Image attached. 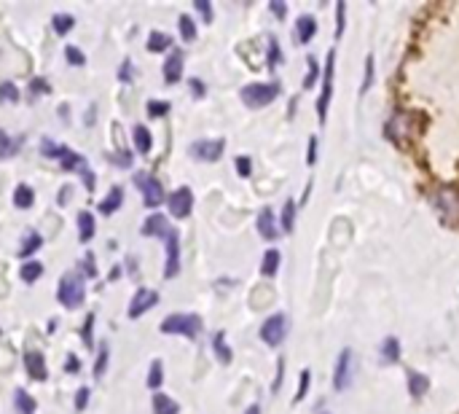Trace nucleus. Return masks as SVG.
<instances>
[{"label": "nucleus", "mask_w": 459, "mask_h": 414, "mask_svg": "<svg viewBox=\"0 0 459 414\" xmlns=\"http://www.w3.org/2000/svg\"><path fill=\"white\" fill-rule=\"evenodd\" d=\"M279 84L276 81H269V84H261V81H255V84H247L242 87V102H245L247 108H266L269 102H274L276 97H279Z\"/></svg>", "instance_id": "obj_3"}, {"label": "nucleus", "mask_w": 459, "mask_h": 414, "mask_svg": "<svg viewBox=\"0 0 459 414\" xmlns=\"http://www.w3.org/2000/svg\"><path fill=\"white\" fill-rule=\"evenodd\" d=\"M145 49H148L151 54H161V51H169V49H172V38H169L167 32H161V30H151V35H148V43H145Z\"/></svg>", "instance_id": "obj_20"}, {"label": "nucleus", "mask_w": 459, "mask_h": 414, "mask_svg": "<svg viewBox=\"0 0 459 414\" xmlns=\"http://www.w3.org/2000/svg\"><path fill=\"white\" fill-rule=\"evenodd\" d=\"M19 146H22V137H11L5 129H0V159H11V157H16Z\"/></svg>", "instance_id": "obj_23"}, {"label": "nucleus", "mask_w": 459, "mask_h": 414, "mask_svg": "<svg viewBox=\"0 0 459 414\" xmlns=\"http://www.w3.org/2000/svg\"><path fill=\"white\" fill-rule=\"evenodd\" d=\"M51 25H54V32H57V35H67V32L75 27V16H73V14H54V16H51Z\"/></svg>", "instance_id": "obj_34"}, {"label": "nucleus", "mask_w": 459, "mask_h": 414, "mask_svg": "<svg viewBox=\"0 0 459 414\" xmlns=\"http://www.w3.org/2000/svg\"><path fill=\"white\" fill-rule=\"evenodd\" d=\"M167 205H169V213H172V218H188L191 216V210H193V192L188 189V186H180V189H175V192L167 196Z\"/></svg>", "instance_id": "obj_10"}, {"label": "nucleus", "mask_w": 459, "mask_h": 414, "mask_svg": "<svg viewBox=\"0 0 459 414\" xmlns=\"http://www.w3.org/2000/svg\"><path fill=\"white\" fill-rule=\"evenodd\" d=\"M43 248V237L38 234V231H30L27 237H25V242H22V248H19V258H30L32 253H38Z\"/></svg>", "instance_id": "obj_29"}, {"label": "nucleus", "mask_w": 459, "mask_h": 414, "mask_svg": "<svg viewBox=\"0 0 459 414\" xmlns=\"http://www.w3.org/2000/svg\"><path fill=\"white\" fill-rule=\"evenodd\" d=\"M370 81H373V57L366 60V78H363V95L370 89Z\"/></svg>", "instance_id": "obj_55"}, {"label": "nucleus", "mask_w": 459, "mask_h": 414, "mask_svg": "<svg viewBox=\"0 0 459 414\" xmlns=\"http://www.w3.org/2000/svg\"><path fill=\"white\" fill-rule=\"evenodd\" d=\"M134 186L143 194V205H145V207H158L161 202H167L161 181H158L156 175H151V172H137V175H134Z\"/></svg>", "instance_id": "obj_4"}, {"label": "nucleus", "mask_w": 459, "mask_h": 414, "mask_svg": "<svg viewBox=\"0 0 459 414\" xmlns=\"http://www.w3.org/2000/svg\"><path fill=\"white\" fill-rule=\"evenodd\" d=\"M188 87H191V95L196 97V100L207 95V87H204V81H202V78H191V81H188Z\"/></svg>", "instance_id": "obj_52"}, {"label": "nucleus", "mask_w": 459, "mask_h": 414, "mask_svg": "<svg viewBox=\"0 0 459 414\" xmlns=\"http://www.w3.org/2000/svg\"><path fill=\"white\" fill-rule=\"evenodd\" d=\"M25 369H27L30 380H35V382H46V380H49V369H46L43 352H38V350L25 352Z\"/></svg>", "instance_id": "obj_12"}, {"label": "nucleus", "mask_w": 459, "mask_h": 414, "mask_svg": "<svg viewBox=\"0 0 459 414\" xmlns=\"http://www.w3.org/2000/svg\"><path fill=\"white\" fill-rule=\"evenodd\" d=\"M108 360H110V347L108 342L99 345V352H97V360H94V380H102L105 377V369H108Z\"/></svg>", "instance_id": "obj_33"}, {"label": "nucleus", "mask_w": 459, "mask_h": 414, "mask_svg": "<svg viewBox=\"0 0 459 414\" xmlns=\"http://www.w3.org/2000/svg\"><path fill=\"white\" fill-rule=\"evenodd\" d=\"M145 382H148L151 390H158V387L164 384V363H161L158 358L151 363V369H148V380H145Z\"/></svg>", "instance_id": "obj_36"}, {"label": "nucleus", "mask_w": 459, "mask_h": 414, "mask_svg": "<svg viewBox=\"0 0 459 414\" xmlns=\"http://www.w3.org/2000/svg\"><path fill=\"white\" fill-rule=\"evenodd\" d=\"M285 336H287V318H285L282 312H276V315L263 320V325H261V339H263L269 347H279V345L285 342Z\"/></svg>", "instance_id": "obj_7"}, {"label": "nucleus", "mask_w": 459, "mask_h": 414, "mask_svg": "<svg viewBox=\"0 0 459 414\" xmlns=\"http://www.w3.org/2000/svg\"><path fill=\"white\" fill-rule=\"evenodd\" d=\"M269 8H272V14L279 16V19L287 14V5H285V3H279V0H272V3H269Z\"/></svg>", "instance_id": "obj_59"}, {"label": "nucleus", "mask_w": 459, "mask_h": 414, "mask_svg": "<svg viewBox=\"0 0 459 414\" xmlns=\"http://www.w3.org/2000/svg\"><path fill=\"white\" fill-rule=\"evenodd\" d=\"M60 116H62V119H67V116H70V111H67V105H60Z\"/></svg>", "instance_id": "obj_63"}, {"label": "nucleus", "mask_w": 459, "mask_h": 414, "mask_svg": "<svg viewBox=\"0 0 459 414\" xmlns=\"http://www.w3.org/2000/svg\"><path fill=\"white\" fill-rule=\"evenodd\" d=\"M178 27H180V38L185 43H193L196 41V22L188 16V14H180L178 16Z\"/></svg>", "instance_id": "obj_32"}, {"label": "nucleus", "mask_w": 459, "mask_h": 414, "mask_svg": "<svg viewBox=\"0 0 459 414\" xmlns=\"http://www.w3.org/2000/svg\"><path fill=\"white\" fill-rule=\"evenodd\" d=\"M282 377H285V360L279 358V360H276V377H274V384H272V393H279V384H282Z\"/></svg>", "instance_id": "obj_56"}, {"label": "nucleus", "mask_w": 459, "mask_h": 414, "mask_svg": "<svg viewBox=\"0 0 459 414\" xmlns=\"http://www.w3.org/2000/svg\"><path fill=\"white\" fill-rule=\"evenodd\" d=\"M333 65H336V51L331 49L328 57H325V73H322V92L317 97V116L320 122L328 119V102H331V95H333Z\"/></svg>", "instance_id": "obj_5"}, {"label": "nucleus", "mask_w": 459, "mask_h": 414, "mask_svg": "<svg viewBox=\"0 0 459 414\" xmlns=\"http://www.w3.org/2000/svg\"><path fill=\"white\" fill-rule=\"evenodd\" d=\"M167 245V264H164V277L172 280L180 272V234L175 229H169V234L164 237Z\"/></svg>", "instance_id": "obj_11"}, {"label": "nucleus", "mask_w": 459, "mask_h": 414, "mask_svg": "<svg viewBox=\"0 0 459 414\" xmlns=\"http://www.w3.org/2000/svg\"><path fill=\"white\" fill-rule=\"evenodd\" d=\"M381 358H384V363H398L400 360V342L395 336H387L381 342Z\"/></svg>", "instance_id": "obj_31"}, {"label": "nucleus", "mask_w": 459, "mask_h": 414, "mask_svg": "<svg viewBox=\"0 0 459 414\" xmlns=\"http://www.w3.org/2000/svg\"><path fill=\"white\" fill-rule=\"evenodd\" d=\"M317 161V137H309V154H306V164Z\"/></svg>", "instance_id": "obj_58"}, {"label": "nucleus", "mask_w": 459, "mask_h": 414, "mask_svg": "<svg viewBox=\"0 0 459 414\" xmlns=\"http://www.w3.org/2000/svg\"><path fill=\"white\" fill-rule=\"evenodd\" d=\"M226 151V140L217 137V140H193L188 146V154L191 159H199V161H217L223 157Z\"/></svg>", "instance_id": "obj_8"}, {"label": "nucleus", "mask_w": 459, "mask_h": 414, "mask_svg": "<svg viewBox=\"0 0 459 414\" xmlns=\"http://www.w3.org/2000/svg\"><path fill=\"white\" fill-rule=\"evenodd\" d=\"M213 352H215V358H217V363H223V366H228V363L234 360V352L226 345V334H223V331H217L213 336Z\"/></svg>", "instance_id": "obj_21"}, {"label": "nucleus", "mask_w": 459, "mask_h": 414, "mask_svg": "<svg viewBox=\"0 0 459 414\" xmlns=\"http://www.w3.org/2000/svg\"><path fill=\"white\" fill-rule=\"evenodd\" d=\"M64 371H67V374H78V371H81V360H78V355H75V352H67Z\"/></svg>", "instance_id": "obj_51"}, {"label": "nucleus", "mask_w": 459, "mask_h": 414, "mask_svg": "<svg viewBox=\"0 0 459 414\" xmlns=\"http://www.w3.org/2000/svg\"><path fill=\"white\" fill-rule=\"evenodd\" d=\"M132 137H134V148L143 154V157H148L153 148V137H151V129L143 127V124H134L132 129Z\"/></svg>", "instance_id": "obj_19"}, {"label": "nucleus", "mask_w": 459, "mask_h": 414, "mask_svg": "<svg viewBox=\"0 0 459 414\" xmlns=\"http://www.w3.org/2000/svg\"><path fill=\"white\" fill-rule=\"evenodd\" d=\"M70 194H73V189H70V186H64V189H60V196H57V205H67V202H70Z\"/></svg>", "instance_id": "obj_60"}, {"label": "nucleus", "mask_w": 459, "mask_h": 414, "mask_svg": "<svg viewBox=\"0 0 459 414\" xmlns=\"http://www.w3.org/2000/svg\"><path fill=\"white\" fill-rule=\"evenodd\" d=\"M67 151V146H57L54 140H49V137H43L40 140V154L43 157H49V159H62V154Z\"/></svg>", "instance_id": "obj_37"}, {"label": "nucleus", "mask_w": 459, "mask_h": 414, "mask_svg": "<svg viewBox=\"0 0 459 414\" xmlns=\"http://www.w3.org/2000/svg\"><path fill=\"white\" fill-rule=\"evenodd\" d=\"M40 275H43V264H40V261H25L22 269H19V277H22V283H27V286H32Z\"/></svg>", "instance_id": "obj_28"}, {"label": "nucleus", "mask_w": 459, "mask_h": 414, "mask_svg": "<svg viewBox=\"0 0 459 414\" xmlns=\"http://www.w3.org/2000/svg\"><path fill=\"white\" fill-rule=\"evenodd\" d=\"M344 14H346V3H336V35L338 38L344 35V25H346Z\"/></svg>", "instance_id": "obj_50"}, {"label": "nucleus", "mask_w": 459, "mask_h": 414, "mask_svg": "<svg viewBox=\"0 0 459 414\" xmlns=\"http://www.w3.org/2000/svg\"><path fill=\"white\" fill-rule=\"evenodd\" d=\"M309 380H311V374H309V369H304V371H301V377H298V393H296V398H293L296 404L306 398V393H309Z\"/></svg>", "instance_id": "obj_44"}, {"label": "nucleus", "mask_w": 459, "mask_h": 414, "mask_svg": "<svg viewBox=\"0 0 459 414\" xmlns=\"http://www.w3.org/2000/svg\"><path fill=\"white\" fill-rule=\"evenodd\" d=\"M84 342H86V347H92L94 345V312H89L86 315V320H84Z\"/></svg>", "instance_id": "obj_49"}, {"label": "nucleus", "mask_w": 459, "mask_h": 414, "mask_svg": "<svg viewBox=\"0 0 459 414\" xmlns=\"http://www.w3.org/2000/svg\"><path fill=\"white\" fill-rule=\"evenodd\" d=\"M429 387V380L425 374H419V371H408V390H411V395L414 398H422L425 393H427Z\"/></svg>", "instance_id": "obj_27"}, {"label": "nucleus", "mask_w": 459, "mask_h": 414, "mask_svg": "<svg viewBox=\"0 0 459 414\" xmlns=\"http://www.w3.org/2000/svg\"><path fill=\"white\" fill-rule=\"evenodd\" d=\"M81 178H84V186H86L89 192H94V186H97V178H94V172L89 170V167L81 172Z\"/></svg>", "instance_id": "obj_57"}, {"label": "nucleus", "mask_w": 459, "mask_h": 414, "mask_svg": "<svg viewBox=\"0 0 459 414\" xmlns=\"http://www.w3.org/2000/svg\"><path fill=\"white\" fill-rule=\"evenodd\" d=\"M193 8H196V11L202 14V19H204L207 25H210V22H213V19H215V16H213V5H210V0H193Z\"/></svg>", "instance_id": "obj_46"}, {"label": "nucleus", "mask_w": 459, "mask_h": 414, "mask_svg": "<svg viewBox=\"0 0 459 414\" xmlns=\"http://www.w3.org/2000/svg\"><path fill=\"white\" fill-rule=\"evenodd\" d=\"M178 412H180V406H178L175 398H169V395H164V393H156V395H153V414H178Z\"/></svg>", "instance_id": "obj_25"}, {"label": "nucleus", "mask_w": 459, "mask_h": 414, "mask_svg": "<svg viewBox=\"0 0 459 414\" xmlns=\"http://www.w3.org/2000/svg\"><path fill=\"white\" fill-rule=\"evenodd\" d=\"M202 328H204V323H202L199 315H193V312L167 315V318L161 320V325H158L161 334H180V336H188V339H196V336L202 334Z\"/></svg>", "instance_id": "obj_1"}, {"label": "nucleus", "mask_w": 459, "mask_h": 414, "mask_svg": "<svg viewBox=\"0 0 459 414\" xmlns=\"http://www.w3.org/2000/svg\"><path fill=\"white\" fill-rule=\"evenodd\" d=\"M81 269L86 272V277H97V264H94V253H86V258L81 261Z\"/></svg>", "instance_id": "obj_54"}, {"label": "nucleus", "mask_w": 459, "mask_h": 414, "mask_svg": "<svg viewBox=\"0 0 459 414\" xmlns=\"http://www.w3.org/2000/svg\"><path fill=\"white\" fill-rule=\"evenodd\" d=\"M234 167H237L239 178H250V175H252V161H250V157H237V159H234Z\"/></svg>", "instance_id": "obj_47"}, {"label": "nucleus", "mask_w": 459, "mask_h": 414, "mask_svg": "<svg viewBox=\"0 0 459 414\" xmlns=\"http://www.w3.org/2000/svg\"><path fill=\"white\" fill-rule=\"evenodd\" d=\"M169 111H172V105L167 100H148V105H145L148 119H164Z\"/></svg>", "instance_id": "obj_35"}, {"label": "nucleus", "mask_w": 459, "mask_h": 414, "mask_svg": "<svg viewBox=\"0 0 459 414\" xmlns=\"http://www.w3.org/2000/svg\"><path fill=\"white\" fill-rule=\"evenodd\" d=\"M143 237H156V240H164L167 234H169V221H167V216H161V213H153L145 218L143 223Z\"/></svg>", "instance_id": "obj_14"}, {"label": "nucleus", "mask_w": 459, "mask_h": 414, "mask_svg": "<svg viewBox=\"0 0 459 414\" xmlns=\"http://www.w3.org/2000/svg\"><path fill=\"white\" fill-rule=\"evenodd\" d=\"M279 261H282L279 251H266V253H263V261H261V275H263V277H274L276 269H279Z\"/></svg>", "instance_id": "obj_30"}, {"label": "nucleus", "mask_w": 459, "mask_h": 414, "mask_svg": "<svg viewBox=\"0 0 459 414\" xmlns=\"http://www.w3.org/2000/svg\"><path fill=\"white\" fill-rule=\"evenodd\" d=\"M60 164H62V170H64V172H84V170L89 167V164H86V159H84L81 154H75L73 148H67V151L62 154Z\"/></svg>", "instance_id": "obj_22"}, {"label": "nucleus", "mask_w": 459, "mask_h": 414, "mask_svg": "<svg viewBox=\"0 0 459 414\" xmlns=\"http://www.w3.org/2000/svg\"><path fill=\"white\" fill-rule=\"evenodd\" d=\"M156 304H158V293H156L153 288H140V290L132 296L126 315H129V320H137V318H143L148 310H153Z\"/></svg>", "instance_id": "obj_9"}, {"label": "nucleus", "mask_w": 459, "mask_h": 414, "mask_svg": "<svg viewBox=\"0 0 459 414\" xmlns=\"http://www.w3.org/2000/svg\"><path fill=\"white\" fill-rule=\"evenodd\" d=\"M161 76H164V84H178L183 78V51L180 49H172V54L167 57V62L161 67Z\"/></svg>", "instance_id": "obj_13"}, {"label": "nucleus", "mask_w": 459, "mask_h": 414, "mask_svg": "<svg viewBox=\"0 0 459 414\" xmlns=\"http://www.w3.org/2000/svg\"><path fill=\"white\" fill-rule=\"evenodd\" d=\"M94 234H97V221H94V216L89 210H81L78 213V240L86 245V242H92Z\"/></svg>", "instance_id": "obj_17"}, {"label": "nucleus", "mask_w": 459, "mask_h": 414, "mask_svg": "<svg viewBox=\"0 0 459 414\" xmlns=\"http://www.w3.org/2000/svg\"><path fill=\"white\" fill-rule=\"evenodd\" d=\"M269 67H276V65L282 62V51H279V43H276V38H269Z\"/></svg>", "instance_id": "obj_48"}, {"label": "nucleus", "mask_w": 459, "mask_h": 414, "mask_svg": "<svg viewBox=\"0 0 459 414\" xmlns=\"http://www.w3.org/2000/svg\"><path fill=\"white\" fill-rule=\"evenodd\" d=\"M352 377H355V352L346 347V350L338 352L336 366H333V387L338 393L346 390L349 382H352Z\"/></svg>", "instance_id": "obj_6"}, {"label": "nucleus", "mask_w": 459, "mask_h": 414, "mask_svg": "<svg viewBox=\"0 0 459 414\" xmlns=\"http://www.w3.org/2000/svg\"><path fill=\"white\" fill-rule=\"evenodd\" d=\"M64 60H67V65H73V67H84L86 65V54L78 46H64Z\"/></svg>", "instance_id": "obj_40"}, {"label": "nucleus", "mask_w": 459, "mask_h": 414, "mask_svg": "<svg viewBox=\"0 0 459 414\" xmlns=\"http://www.w3.org/2000/svg\"><path fill=\"white\" fill-rule=\"evenodd\" d=\"M84 296H86V288H84L81 275H75V272L62 275L60 286H57V299H60L62 307H67V310H78V307L84 304Z\"/></svg>", "instance_id": "obj_2"}, {"label": "nucleus", "mask_w": 459, "mask_h": 414, "mask_svg": "<svg viewBox=\"0 0 459 414\" xmlns=\"http://www.w3.org/2000/svg\"><path fill=\"white\" fill-rule=\"evenodd\" d=\"M105 159L110 161V164H119V167H132L134 154H132V151H108Z\"/></svg>", "instance_id": "obj_41"}, {"label": "nucleus", "mask_w": 459, "mask_h": 414, "mask_svg": "<svg viewBox=\"0 0 459 414\" xmlns=\"http://www.w3.org/2000/svg\"><path fill=\"white\" fill-rule=\"evenodd\" d=\"M19 87L14 81H3L0 84V102H19Z\"/></svg>", "instance_id": "obj_38"}, {"label": "nucleus", "mask_w": 459, "mask_h": 414, "mask_svg": "<svg viewBox=\"0 0 459 414\" xmlns=\"http://www.w3.org/2000/svg\"><path fill=\"white\" fill-rule=\"evenodd\" d=\"M255 226H258V234H261L263 240H276V237H279V226H276V218H274V213H272V207H263V210L258 213Z\"/></svg>", "instance_id": "obj_15"}, {"label": "nucleus", "mask_w": 459, "mask_h": 414, "mask_svg": "<svg viewBox=\"0 0 459 414\" xmlns=\"http://www.w3.org/2000/svg\"><path fill=\"white\" fill-rule=\"evenodd\" d=\"M245 414H261V406H258V404H252V406H250Z\"/></svg>", "instance_id": "obj_62"}, {"label": "nucleus", "mask_w": 459, "mask_h": 414, "mask_svg": "<svg viewBox=\"0 0 459 414\" xmlns=\"http://www.w3.org/2000/svg\"><path fill=\"white\" fill-rule=\"evenodd\" d=\"M30 92H32V97L49 95V92H51V87H49V81H46L43 76H38V78H32L30 81Z\"/></svg>", "instance_id": "obj_43"}, {"label": "nucleus", "mask_w": 459, "mask_h": 414, "mask_svg": "<svg viewBox=\"0 0 459 414\" xmlns=\"http://www.w3.org/2000/svg\"><path fill=\"white\" fill-rule=\"evenodd\" d=\"M119 277H121V266H113V269H110V283H116Z\"/></svg>", "instance_id": "obj_61"}, {"label": "nucleus", "mask_w": 459, "mask_h": 414, "mask_svg": "<svg viewBox=\"0 0 459 414\" xmlns=\"http://www.w3.org/2000/svg\"><path fill=\"white\" fill-rule=\"evenodd\" d=\"M317 35V19L314 16H298V22H296V38H298V43H309L311 38Z\"/></svg>", "instance_id": "obj_18"}, {"label": "nucleus", "mask_w": 459, "mask_h": 414, "mask_svg": "<svg viewBox=\"0 0 459 414\" xmlns=\"http://www.w3.org/2000/svg\"><path fill=\"white\" fill-rule=\"evenodd\" d=\"M89 398H92V390L89 387H78V393H75V412H84L89 406Z\"/></svg>", "instance_id": "obj_45"}, {"label": "nucleus", "mask_w": 459, "mask_h": 414, "mask_svg": "<svg viewBox=\"0 0 459 414\" xmlns=\"http://www.w3.org/2000/svg\"><path fill=\"white\" fill-rule=\"evenodd\" d=\"M293 226H296V202L287 199L285 207H282V229H285V231H293Z\"/></svg>", "instance_id": "obj_39"}, {"label": "nucleus", "mask_w": 459, "mask_h": 414, "mask_svg": "<svg viewBox=\"0 0 459 414\" xmlns=\"http://www.w3.org/2000/svg\"><path fill=\"white\" fill-rule=\"evenodd\" d=\"M121 205H123V189L121 186H113L110 189V194L97 205V210H99V216H113V213H119L121 210Z\"/></svg>", "instance_id": "obj_16"}, {"label": "nucleus", "mask_w": 459, "mask_h": 414, "mask_svg": "<svg viewBox=\"0 0 459 414\" xmlns=\"http://www.w3.org/2000/svg\"><path fill=\"white\" fill-rule=\"evenodd\" d=\"M132 78H134V67H132V62H129V60H123L121 67H119V81H123V84H126V81H132Z\"/></svg>", "instance_id": "obj_53"}, {"label": "nucleus", "mask_w": 459, "mask_h": 414, "mask_svg": "<svg viewBox=\"0 0 459 414\" xmlns=\"http://www.w3.org/2000/svg\"><path fill=\"white\" fill-rule=\"evenodd\" d=\"M14 406H16V412L19 414H35V409H38V401L32 398L27 390H22V387H19V390L14 393Z\"/></svg>", "instance_id": "obj_24"}, {"label": "nucleus", "mask_w": 459, "mask_h": 414, "mask_svg": "<svg viewBox=\"0 0 459 414\" xmlns=\"http://www.w3.org/2000/svg\"><path fill=\"white\" fill-rule=\"evenodd\" d=\"M14 205H16L19 210H30L32 205H35V192H32L27 183H19V186L14 189Z\"/></svg>", "instance_id": "obj_26"}, {"label": "nucleus", "mask_w": 459, "mask_h": 414, "mask_svg": "<svg viewBox=\"0 0 459 414\" xmlns=\"http://www.w3.org/2000/svg\"><path fill=\"white\" fill-rule=\"evenodd\" d=\"M306 65H309V70H306L304 89H311V87H314V81L320 78V65H317V60H314V57H309V60H306Z\"/></svg>", "instance_id": "obj_42"}]
</instances>
